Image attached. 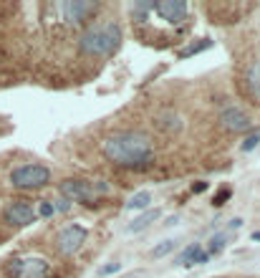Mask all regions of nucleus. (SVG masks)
Masks as SVG:
<instances>
[{
  "mask_svg": "<svg viewBox=\"0 0 260 278\" xmlns=\"http://www.w3.org/2000/svg\"><path fill=\"white\" fill-rule=\"evenodd\" d=\"M243 223H245L243 218H235V220H230V223H227V228H230V230H240V228H243Z\"/></svg>",
  "mask_w": 260,
  "mask_h": 278,
  "instance_id": "26",
  "label": "nucleus"
},
{
  "mask_svg": "<svg viewBox=\"0 0 260 278\" xmlns=\"http://www.w3.org/2000/svg\"><path fill=\"white\" fill-rule=\"evenodd\" d=\"M225 248H227V235L225 233H215L210 238V245H207V255H220Z\"/></svg>",
  "mask_w": 260,
  "mask_h": 278,
  "instance_id": "18",
  "label": "nucleus"
},
{
  "mask_svg": "<svg viewBox=\"0 0 260 278\" xmlns=\"http://www.w3.org/2000/svg\"><path fill=\"white\" fill-rule=\"evenodd\" d=\"M212 46V40L210 38H202L200 43H192L189 48H185V51H180V58H189V56H197V53H202L205 48H210Z\"/></svg>",
  "mask_w": 260,
  "mask_h": 278,
  "instance_id": "19",
  "label": "nucleus"
},
{
  "mask_svg": "<svg viewBox=\"0 0 260 278\" xmlns=\"http://www.w3.org/2000/svg\"><path fill=\"white\" fill-rule=\"evenodd\" d=\"M151 5L154 3H132L129 5V13H132V18L137 20V23H147L149 13H151Z\"/></svg>",
  "mask_w": 260,
  "mask_h": 278,
  "instance_id": "17",
  "label": "nucleus"
},
{
  "mask_svg": "<svg viewBox=\"0 0 260 278\" xmlns=\"http://www.w3.org/2000/svg\"><path fill=\"white\" fill-rule=\"evenodd\" d=\"M121 46V28L114 23H99V26H89L81 36H78V51L83 56L91 58H106L114 56Z\"/></svg>",
  "mask_w": 260,
  "mask_h": 278,
  "instance_id": "2",
  "label": "nucleus"
},
{
  "mask_svg": "<svg viewBox=\"0 0 260 278\" xmlns=\"http://www.w3.org/2000/svg\"><path fill=\"white\" fill-rule=\"evenodd\" d=\"M220 124L232 134H245V132L253 129L250 114L243 109V106H237V104H225L220 109Z\"/></svg>",
  "mask_w": 260,
  "mask_h": 278,
  "instance_id": "8",
  "label": "nucleus"
},
{
  "mask_svg": "<svg viewBox=\"0 0 260 278\" xmlns=\"http://www.w3.org/2000/svg\"><path fill=\"white\" fill-rule=\"evenodd\" d=\"M5 273L10 278H51L53 266L43 255H20V258L8 261Z\"/></svg>",
  "mask_w": 260,
  "mask_h": 278,
  "instance_id": "4",
  "label": "nucleus"
},
{
  "mask_svg": "<svg viewBox=\"0 0 260 278\" xmlns=\"http://www.w3.org/2000/svg\"><path fill=\"white\" fill-rule=\"evenodd\" d=\"M177 240L175 238H164L162 243H157L154 248H151V258H164V255H169V253H175L177 250Z\"/></svg>",
  "mask_w": 260,
  "mask_h": 278,
  "instance_id": "16",
  "label": "nucleus"
},
{
  "mask_svg": "<svg viewBox=\"0 0 260 278\" xmlns=\"http://www.w3.org/2000/svg\"><path fill=\"white\" fill-rule=\"evenodd\" d=\"M86 238H89V230H86L83 225H78V223H71V225H66L63 230H58V235H56V248H58L61 255L71 258V255H76L83 248Z\"/></svg>",
  "mask_w": 260,
  "mask_h": 278,
  "instance_id": "7",
  "label": "nucleus"
},
{
  "mask_svg": "<svg viewBox=\"0 0 260 278\" xmlns=\"http://www.w3.org/2000/svg\"><path fill=\"white\" fill-rule=\"evenodd\" d=\"M119 271H121V263H116V261H111V263H104V266L99 268V278L114 276V273H119Z\"/></svg>",
  "mask_w": 260,
  "mask_h": 278,
  "instance_id": "22",
  "label": "nucleus"
},
{
  "mask_svg": "<svg viewBox=\"0 0 260 278\" xmlns=\"http://www.w3.org/2000/svg\"><path fill=\"white\" fill-rule=\"evenodd\" d=\"M253 240H255V243H260V230H255V233H253Z\"/></svg>",
  "mask_w": 260,
  "mask_h": 278,
  "instance_id": "27",
  "label": "nucleus"
},
{
  "mask_svg": "<svg viewBox=\"0 0 260 278\" xmlns=\"http://www.w3.org/2000/svg\"><path fill=\"white\" fill-rule=\"evenodd\" d=\"M230 195H232V190H230V187H223V190L218 192V195L212 198V207H223V205L230 200Z\"/></svg>",
  "mask_w": 260,
  "mask_h": 278,
  "instance_id": "21",
  "label": "nucleus"
},
{
  "mask_svg": "<svg viewBox=\"0 0 260 278\" xmlns=\"http://www.w3.org/2000/svg\"><path fill=\"white\" fill-rule=\"evenodd\" d=\"M210 261V255H207V250L200 245V243H189L182 253H180V258H177V266H202V263H207Z\"/></svg>",
  "mask_w": 260,
  "mask_h": 278,
  "instance_id": "11",
  "label": "nucleus"
},
{
  "mask_svg": "<svg viewBox=\"0 0 260 278\" xmlns=\"http://www.w3.org/2000/svg\"><path fill=\"white\" fill-rule=\"evenodd\" d=\"M69 207H71V202H69L66 198H61V200H56V202H53V210H56V212H66Z\"/></svg>",
  "mask_w": 260,
  "mask_h": 278,
  "instance_id": "24",
  "label": "nucleus"
},
{
  "mask_svg": "<svg viewBox=\"0 0 260 278\" xmlns=\"http://www.w3.org/2000/svg\"><path fill=\"white\" fill-rule=\"evenodd\" d=\"M248 94L253 96V101L260 104V61H255L248 71Z\"/></svg>",
  "mask_w": 260,
  "mask_h": 278,
  "instance_id": "14",
  "label": "nucleus"
},
{
  "mask_svg": "<svg viewBox=\"0 0 260 278\" xmlns=\"http://www.w3.org/2000/svg\"><path fill=\"white\" fill-rule=\"evenodd\" d=\"M151 202H154V195H151L149 190H139V192H134V195L129 198V202L124 207L129 212H144V210L151 207Z\"/></svg>",
  "mask_w": 260,
  "mask_h": 278,
  "instance_id": "13",
  "label": "nucleus"
},
{
  "mask_svg": "<svg viewBox=\"0 0 260 278\" xmlns=\"http://www.w3.org/2000/svg\"><path fill=\"white\" fill-rule=\"evenodd\" d=\"M51 182V169L46 164H20L10 172V185L15 190H40Z\"/></svg>",
  "mask_w": 260,
  "mask_h": 278,
  "instance_id": "5",
  "label": "nucleus"
},
{
  "mask_svg": "<svg viewBox=\"0 0 260 278\" xmlns=\"http://www.w3.org/2000/svg\"><path fill=\"white\" fill-rule=\"evenodd\" d=\"M151 13H157L164 23H169V26H182L187 20L189 5L185 3V0H164V3H154V5H151Z\"/></svg>",
  "mask_w": 260,
  "mask_h": 278,
  "instance_id": "10",
  "label": "nucleus"
},
{
  "mask_svg": "<svg viewBox=\"0 0 260 278\" xmlns=\"http://www.w3.org/2000/svg\"><path fill=\"white\" fill-rule=\"evenodd\" d=\"M258 144H260V129H258L255 134H250V137L240 144V149H243V152H253V149H255Z\"/></svg>",
  "mask_w": 260,
  "mask_h": 278,
  "instance_id": "23",
  "label": "nucleus"
},
{
  "mask_svg": "<svg viewBox=\"0 0 260 278\" xmlns=\"http://www.w3.org/2000/svg\"><path fill=\"white\" fill-rule=\"evenodd\" d=\"M101 149H104V157L121 169L144 172V169L154 164V142L149 139V134L137 132V129H124V132L109 134L104 139Z\"/></svg>",
  "mask_w": 260,
  "mask_h": 278,
  "instance_id": "1",
  "label": "nucleus"
},
{
  "mask_svg": "<svg viewBox=\"0 0 260 278\" xmlns=\"http://www.w3.org/2000/svg\"><path fill=\"white\" fill-rule=\"evenodd\" d=\"M159 218H162V210H159V207H149V210L139 212V215L126 225V233H142V230H147L151 223H157Z\"/></svg>",
  "mask_w": 260,
  "mask_h": 278,
  "instance_id": "12",
  "label": "nucleus"
},
{
  "mask_svg": "<svg viewBox=\"0 0 260 278\" xmlns=\"http://www.w3.org/2000/svg\"><path fill=\"white\" fill-rule=\"evenodd\" d=\"M207 190V182H192V192L194 195H200V192H205Z\"/></svg>",
  "mask_w": 260,
  "mask_h": 278,
  "instance_id": "25",
  "label": "nucleus"
},
{
  "mask_svg": "<svg viewBox=\"0 0 260 278\" xmlns=\"http://www.w3.org/2000/svg\"><path fill=\"white\" fill-rule=\"evenodd\" d=\"M36 215H38V218H46V220L53 218V215H56L53 202H51V200H40V202H38V210H36Z\"/></svg>",
  "mask_w": 260,
  "mask_h": 278,
  "instance_id": "20",
  "label": "nucleus"
},
{
  "mask_svg": "<svg viewBox=\"0 0 260 278\" xmlns=\"http://www.w3.org/2000/svg\"><path fill=\"white\" fill-rule=\"evenodd\" d=\"M56 8L69 26H83L99 13V3H91V0H69V3H61Z\"/></svg>",
  "mask_w": 260,
  "mask_h": 278,
  "instance_id": "6",
  "label": "nucleus"
},
{
  "mask_svg": "<svg viewBox=\"0 0 260 278\" xmlns=\"http://www.w3.org/2000/svg\"><path fill=\"white\" fill-rule=\"evenodd\" d=\"M61 198H66L69 202H81V205H96L101 195H109L111 187L104 180H63L58 185Z\"/></svg>",
  "mask_w": 260,
  "mask_h": 278,
  "instance_id": "3",
  "label": "nucleus"
},
{
  "mask_svg": "<svg viewBox=\"0 0 260 278\" xmlns=\"http://www.w3.org/2000/svg\"><path fill=\"white\" fill-rule=\"evenodd\" d=\"M3 220L10 228H28L38 220V215H36V207L28 200H13L3 207Z\"/></svg>",
  "mask_w": 260,
  "mask_h": 278,
  "instance_id": "9",
  "label": "nucleus"
},
{
  "mask_svg": "<svg viewBox=\"0 0 260 278\" xmlns=\"http://www.w3.org/2000/svg\"><path fill=\"white\" fill-rule=\"evenodd\" d=\"M159 126H162L164 132L175 134V132H182V119H180L175 112H164V114L159 117Z\"/></svg>",
  "mask_w": 260,
  "mask_h": 278,
  "instance_id": "15",
  "label": "nucleus"
}]
</instances>
